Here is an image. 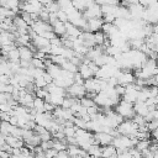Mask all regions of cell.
Returning <instances> with one entry per match:
<instances>
[{"label": "cell", "instance_id": "cell-1", "mask_svg": "<svg viewBox=\"0 0 158 158\" xmlns=\"http://www.w3.org/2000/svg\"><path fill=\"white\" fill-rule=\"evenodd\" d=\"M137 142H138L137 138H131V137L118 135V136L114 137L112 146L116 148L117 153H120V152H125V151H130L131 148H135Z\"/></svg>", "mask_w": 158, "mask_h": 158}, {"label": "cell", "instance_id": "cell-2", "mask_svg": "<svg viewBox=\"0 0 158 158\" xmlns=\"http://www.w3.org/2000/svg\"><path fill=\"white\" fill-rule=\"evenodd\" d=\"M116 131H117L118 135H121V136L136 138L137 132H138V126H137L132 120H123V121L118 125V127L116 128Z\"/></svg>", "mask_w": 158, "mask_h": 158}, {"label": "cell", "instance_id": "cell-3", "mask_svg": "<svg viewBox=\"0 0 158 158\" xmlns=\"http://www.w3.org/2000/svg\"><path fill=\"white\" fill-rule=\"evenodd\" d=\"M123 120H132L135 116H136V112H135V107H133V104H130L125 100H121L116 107L114 109Z\"/></svg>", "mask_w": 158, "mask_h": 158}, {"label": "cell", "instance_id": "cell-4", "mask_svg": "<svg viewBox=\"0 0 158 158\" xmlns=\"http://www.w3.org/2000/svg\"><path fill=\"white\" fill-rule=\"evenodd\" d=\"M83 16L86 21H89L91 19H102L101 6L96 1H91V4L88 6V9L83 12Z\"/></svg>", "mask_w": 158, "mask_h": 158}, {"label": "cell", "instance_id": "cell-5", "mask_svg": "<svg viewBox=\"0 0 158 158\" xmlns=\"http://www.w3.org/2000/svg\"><path fill=\"white\" fill-rule=\"evenodd\" d=\"M116 80H117V84L118 85H122V86H127L130 84H133L136 81V78H135V74L130 70H120L116 73L115 75Z\"/></svg>", "mask_w": 158, "mask_h": 158}, {"label": "cell", "instance_id": "cell-6", "mask_svg": "<svg viewBox=\"0 0 158 158\" xmlns=\"http://www.w3.org/2000/svg\"><path fill=\"white\" fill-rule=\"evenodd\" d=\"M67 90V96H70V98H74V99H78L80 100L81 98H84L86 95V90L84 88V84H72Z\"/></svg>", "mask_w": 158, "mask_h": 158}, {"label": "cell", "instance_id": "cell-7", "mask_svg": "<svg viewBox=\"0 0 158 158\" xmlns=\"http://www.w3.org/2000/svg\"><path fill=\"white\" fill-rule=\"evenodd\" d=\"M30 27H31V30H32L36 35H38V36H42V35H43V33H46V32L53 31V27H52V25H51V23L44 22V21H41V20L35 21Z\"/></svg>", "mask_w": 158, "mask_h": 158}, {"label": "cell", "instance_id": "cell-8", "mask_svg": "<svg viewBox=\"0 0 158 158\" xmlns=\"http://www.w3.org/2000/svg\"><path fill=\"white\" fill-rule=\"evenodd\" d=\"M94 141H95V144H99L100 147H106V146L112 144L114 136H111L109 133L99 132V133H94Z\"/></svg>", "mask_w": 158, "mask_h": 158}, {"label": "cell", "instance_id": "cell-9", "mask_svg": "<svg viewBox=\"0 0 158 158\" xmlns=\"http://www.w3.org/2000/svg\"><path fill=\"white\" fill-rule=\"evenodd\" d=\"M89 60L85 58L84 59V62L79 65V68H78V73L81 75V78L84 79V80H88V79H91V78H95V73L93 72V69L90 68V65H89V63H88Z\"/></svg>", "mask_w": 158, "mask_h": 158}, {"label": "cell", "instance_id": "cell-10", "mask_svg": "<svg viewBox=\"0 0 158 158\" xmlns=\"http://www.w3.org/2000/svg\"><path fill=\"white\" fill-rule=\"evenodd\" d=\"M80 40H81V42H83V44L88 48V49H90V48H94L95 46H96V43H95V37H94V33H91V32H88V31H83V33L80 35V37H79Z\"/></svg>", "mask_w": 158, "mask_h": 158}, {"label": "cell", "instance_id": "cell-11", "mask_svg": "<svg viewBox=\"0 0 158 158\" xmlns=\"http://www.w3.org/2000/svg\"><path fill=\"white\" fill-rule=\"evenodd\" d=\"M102 25H104L102 19H91V20L88 21V23H86V30H85V31L91 32V33L99 32V31H101Z\"/></svg>", "mask_w": 158, "mask_h": 158}, {"label": "cell", "instance_id": "cell-12", "mask_svg": "<svg viewBox=\"0 0 158 158\" xmlns=\"http://www.w3.org/2000/svg\"><path fill=\"white\" fill-rule=\"evenodd\" d=\"M19 52H20V60H26V62H31L33 59V49H31L27 46H19Z\"/></svg>", "mask_w": 158, "mask_h": 158}, {"label": "cell", "instance_id": "cell-13", "mask_svg": "<svg viewBox=\"0 0 158 158\" xmlns=\"http://www.w3.org/2000/svg\"><path fill=\"white\" fill-rule=\"evenodd\" d=\"M133 107H135V112L136 115L138 116H142V117H146L148 114H149V107L147 105V102H139L137 101L136 104H133Z\"/></svg>", "mask_w": 158, "mask_h": 158}, {"label": "cell", "instance_id": "cell-14", "mask_svg": "<svg viewBox=\"0 0 158 158\" xmlns=\"http://www.w3.org/2000/svg\"><path fill=\"white\" fill-rule=\"evenodd\" d=\"M101 158H117V151L116 148L111 146L101 147Z\"/></svg>", "mask_w": 158, "mask_h": 158}, {"label": "cell", "instance_id": "cell-15", "mask_svg": "<svg viewBox=\"0 0 158 158\" xmlns=\"http://www.w3.org/2000/svg\"><path fill=\"white\" fill-rule=\"evenodd\" d=\"M5 142H6V144H9L12 148H22L23 147V143H25L22 138H16L14 136L5 137Z\"/></svg>", "mask_w": 158, "mask_h": 158}, {"label": "cell", "instance_id": "cell-16", "mask_svg": "<svg viewBox=\"0 0 158 158\" xmlns=\"http://www.w3.org/2000/svg\"><path fill=\"white\" fill-rule=\"evenodd\" d=\"M52 27H53V32H54V35L57 37H60L62 38L63 36H65V33H67L65 23H63L60 21H57L54 25H52Z\"/></svg>", "mask_w": 158, "mask_h": 158}, {"label": "cell", "instance_id": "cell-17", "mask_svg": "<svg viewBox=\"0 0 158 158\" xmlns=\"http://www.w3.org/2000/svg\"><path fill=\"white\" fill-rule=\"evenodd\" d=\"M46 72L52 77V79H56V78H58V77L60 75L62 68H60L59 65H57V64L51 63V64H48V65L46 67Z\"/></svg>", "mask_w": 158, "mask_h": 158}, {"label": "cell", "instance_id": "cell-18", "mask_svg": "<svg viewBox=\"0 0 158 158\" xmlns=\"http://www.w3.org/2000/svg\"><path fill=\"white\" fill-rule=\"evenodd\" d=\"M101 31L104 32V35L109 38V37H111V36H114L115 33H117L120 30L114 25V23H104L102 25V28H101Z\"/></svg>", "mask_w": 158, "mask_h": 158}, {"label": "cell", "instance_id": "cell-19", "mask_svg": "<svg viewBox=\"0 0 158 158\" xmlns=\"http://www.w3.org/2000/svg\"><path fill=\"white\" fill-rule=\"evenodd\" d=\"M20 5H21V4H20L19 1H15V0H10V1H0V6H1V7L9 9V10H11V11H14L15 14L17 12Z\"/></svg>", "mask_w": 158, "mask_h": 158}, {"label": "cell", "instance_id": "cell-20", "mask_svg": "<svg viewBox=\"0 0 158 158\" xmlns=\"http://www.w3.org/2000/svg\"><path fill=\"white\" fill-rule=\"evenodd\" d=\"M44 104H46V101H44L43 99L35 98L32 110H33L36 114H42V112H46V111H44Z\"/></svg>", "mask_w": 158, "mask_h": 158}, {"label": "cell", "instance_id": "cell-21", "mask_svg": "<svg viewBox=\"0 0 158 158\" xmlns=\"http://www.w3.org/2000/svg\"><path fill=\"white\" fill-rule=\"evenodd\" d=\"M86 153L93 158H101V147L99 144H93L86 151Z\"/></svg>", "mask_w": 158, "mask_h": 158}, {"label": "cell", "instance_id": "cell-22", "mask_svg": "<svg viewBox=\"0 0 158 158\" xmlns=\"http://www.w3.org/2000/svg\"><path fill=\"white\" fill-rule=\"evenodd\" d=\"M7 59H9V62H11V63H19L20 62V52H19V47H16V48H14L12 51H10L9 53H7Z\"/></svg>", "mask_w": 158, "mask_h": 158}, {"label": "cell", "instance_id": "cell-23", "mask_svg": "<svg viewBox=\"0 0 158 158\" xmlns=\"http://www.w3.org/2000/svg\"><path fill=\"white\" fill-rule=\"evenodd\" d=\"M151 141L149 139H144V141H138L137 142V144H136V149L139 152V153H143L144 151H147V149H149V147H151Z\"/></svg>", "mask_w": 158, "mask_h": 158}, {"label": "cell", "instance_id": "cell-24", "mask_svg": "<svg viewBox=\"0 0 158 158\" xmlns=\"http://www.w3.org/2000/svg\"><path fill=\"white\" fill-rule=\"evenodd\" d=\"M60 68L63 69V70H67V72H69V73H73V74H75V73H78V67L77 65H74L70 60H65L62 65H60Z\"/></svg>", "mask_w": 158, "mask_h": 158}, {"label": "cell", "instance_id": "cell-25", "mask_svg": "<svg viewBox=\"0 0 158 158\" xmlns=\"http://www.w3.org/2000/svg\"><path fill=\"white\" fill-rule=\"evenodd\" d=\"M79 102H80V105H81L83 107H85V109H90V107L96 106L95 102H94V100H93L91 98H88V96L81 98V99L79 100Z\"/></svg>", "mask_w": 158, "mask_h": 158}, {"label": "cell", "instance_id": "cell-26", "mask_svg": "<svg viewBox=\"0 0 158 158\" xmlns=\"http://www.w3.org/2000/svg\"><path fill=\"white\" fill-rule=\"evenodd\" d=\"M31 64H32V67L36 68V69H44V70H46V64H44V60H42V59L33 58V59L31 60Z\"/></svg>", "mask_w": 158, "mask_h": 158}, {"label": "cell", "instance_id": "cell-27", "mask_svg": "<svg viewBox=\"0 0 158 158\" xmlns=\"http://www.w3.org/2000/svg\"><path fill=\"white\" fill-rule=\"evenodd\" d=\"M57 4H58V6H59V10H63V11H68L69 9H72L73 7V2L72 1H57Z\"/></svg>", "mask_w": 158, "mask_h": 158}, {"label": "cell", "instance_id": "cell-28", "mask_svg": "<svg viewBox=\"0 0 158 158\" xmlns=\"http://www.w3.org/2000/svg\"><path fill=\"white\" fill-rule=\"evenodd\" d=\"M57 17H58V21H60V22H63V23L69 22V21H68V15H67V12L63 11V10H59V11L57 12Z\"/></svg>", "mask_w": 158, "mask_h": 158}, {"label": "cell", "instance_id": "cell-29", "mask_svg": "<svg viewBox=\"0 0 158 158\" xmlns=\"http://www.w3.org/2000/svg\"><path fill=\"white\" fill-rule=\"evenodd\" d=\"M57 154H58V152H57L56 149H53V148L44 151V156H46V158H56Z\"/></svg>", "mask_w": 158, "mask_h": 158}, {"label": "cell", "instance_id": "cell-30", "mask_svg": "<svg viewBox=\"0 0 158 158\" xmlns=\"http://www.w3.org/2000/svg\"><path fill=\"white\" fill-rule=\"evenodd\" d=\"M117 158H133V157L131 156V153L128 151H125V152L117 153Z\"/></svg>", "mask_w": 158, "mask_h": 158}, {"label": "cell", "instance_id": "cell-31", "mask_svg": "<svg viewBox=\"0 0 158 158\" xmlns=\"http://www.w3.org/2000/svg\"><path fill=\"white\" fill-rule=\"evenodd\" d=\"M154 100H156V107H157V109H158V96H157V98H156V99H154Z\"/></svg>", "mask_w": 158, "mask_h": 158}, {"label": "cell", "instance_id": "cell-32", "mask_svg": "<svg viewBox=\"0 0 158 158\" xmlns=\"http://www.w3.org/2000/svg\"><path fill=\"white\" fill-rule=\"evenodd\" d=\"M1 122H2V121H1V117H0V125H1Z\"/></svg>", "mask_w": 158, "mask_h": 158}, {"label": "cell", "instance_id": "cell-33", "mask_svg": "<svg viewBox=\"0 0 158 158\" xmlns=\"http://www.w3.org/2000/svg\"><path fill=\"white\" fill-rule=\"evenodd\" d=\"M1 136H2V135H1V132H0V137H1Z\"/></svg>", "mask_w": 158, "mask_h": 158}]
</instances>
